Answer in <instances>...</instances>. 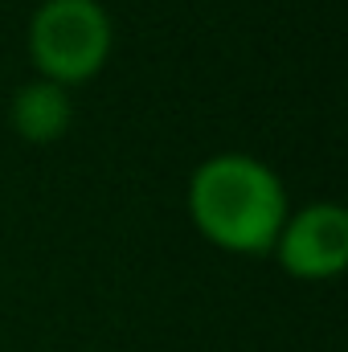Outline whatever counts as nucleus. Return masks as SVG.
Segmentation results:
<instances>
[{"label": "nucleus", "instance_id": "obj_1", "mask_svg": "<svg viewBox=\"0 0 348 352\" xmlns=\"http://www.w3.org/2000/svg\"><path fill=\"white\" fill-rule=\"evenodd\" d=\"M188 213L213 246L266 254L287 221V192L262 160L226 152L188 176Z\"/></svg>", "mask_w": 348, "mask_h": 352}, {"label": "nucleus", "instance_id": "obj_2", "mask_svg": "<svg viewBox=\"0 0 348 352\" xmlns=\"http://www.w3.org/2000/svg\"><path fill=\"white\" fill-rule=\"evenodd\" d=\"M111 54V16L98 0H45L29 21V58L45 82H90Z\"/></svg>", "mask_w": 348, "mask_h": 352}, {"label": "nucleus", "instance_id": "obj_3", "mask_svg": "<svg viewBox=\"0 0 348 352\" xmlns=\"http://www.w3.org/2000/svg\"><path fill=\"white\" fill-rule=\"evenodd\" d=\"M274 254L295 278H336L348 263V213L336 201H316L291 213L274 238Z\"/></svg>", "mask_w": 348, "mask_h": 352}, {"label": "nucleus", "instance_id": "obj_4", "mask_svg": "<svg viewBox=\"0 0 348 352\" xmlns=\"http://www.w3.org/2000/svg\"><path fill=\"white\" fill-rule=\"evenodd\" d=\"M70 115H74L70 90L58 87V82H45V78L25 82L12 94V107H8L12 131L21 140H29V144H54V140H62L66 127H70Z\"/></svg>", "mask_w": 348, "mask_h": 352}]
</instances>
